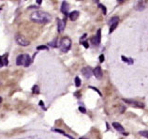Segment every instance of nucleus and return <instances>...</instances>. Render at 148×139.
Returning <instances> with one entry per match:
<instances>
[{"label": "nucleus", "mask_w": 148, "mask_h": 139, "mask_svg": "<svg viewBox=\"0 0 148 139\" xmlns=\"http://www.w3.org/2000/svg\"><path fill=\"white\" fill-rule=\"evenodd\" d=\"M118 23H119V17H112L111 20H110V33H112L114 30L117 28L118 25Z\"/></svg>", "instance_id": "nucleus-6"}, {"label": "nucleus", "mask_w": 148, "mask_h": 139, "mask_svg": "<svg viewBox=\"0 0 148 139\" xmlns=\"http://www.w3.org/2000/svg\"><path fill=\"white\" fill-rule=\"evenodd\" d=\"M79 110H80L81 112H83V113H86V110H85L84 108V107H82V106L79 107Z\"/></svg>", "instance_id": "nucleus-25"}, {"label": "nucleus", "mask_w": 148, "mask_h": 139, "mask_svg": "<svg viewBox=\"0 0 148 139\" xmlns=\"http://www.w3.org/2000/svg\"><path fill=\"white\" fill-rule=\"evenodd\" d=\"M122 59H123L124 62H126V63L130 64V65H131V64H133V63H134V60L132 59V58H127V57L124 56H122Z\"/></svg>", "instance_id": "nucleus-15"}, {"label": "nucleus", "mask_w": 148, "mask_h": 139, "mask_svg": "<svg viewBox=\"0 0 148 139\" xmlns=\"http://www.w3.org/2000/svg\"><path fill=\"white\" fill-rule=\"evenodd\" d=\"M123 102L127 103V104H130V106L133 107H138V108H143L145 105H143V103H140L137 101H133V100H127V99H123Z\"/></svg>", "instance_id": "nucleus-5"}, {"label": "nucleus", "mask_w": 148, "mask_h": 139, "mask_svg": "<svg viewBox=\"0 0 148 139\" xmlns=\"http://www.w3.org/2000/svg\"><path fill=\"white\" fill-rule=\"evenodd\" d=\"M65 136H67V137H69V139H74V138H72L71 136H69V134H65Z\"/></svg>", "instance_id": "nucleus-27"}, {"label": "nucleus", "mask_w": 148, "mask_h": 139, "mask_svg": "<svg viewBox=\"0 0 148 139\" xmlns=\"http://www.w3.org/2000/svg\"><path fill=\"white\" fill-rule=\"evenodd\" d=\"M56 41H57V40L56 39V40H53V41L49 42V45H50V46H52V47H56V46H57V44H56Z\"/></svg>", "instance_id": "nucleus-19"}, {"label": "nucleus", "mask_w": 148, "mask_h": 139, "mask_svg": "<svg viewBox=\"0 0 148 139\" xmlns=\"http://www.w3.org/2000/svg\"><path fill=\"white\" fill-rule=\"evenodd\" d=\"M99 8H101V10H102V11H103V13H104V14H106V13H107V10H106V7H105V6H103L102 4H99Z\"/></svg>", "instance_id": "nucleus-20"}, {"label": "nucleus", "mask_w": 148, "mask_h": 139, "mask_svg": "<svg viewBox=\"0 0 148 139\" xmlns=\"http://www.w3.org/2000/svg\"><path fill=\"white\" fill-rule=\"evenodd\" d=\"M80 139H88V138H85V137H81Z\"/></svg>", "instance_id": "nucleus-29"}, {"label": "nucleus", "mask_w": 148, "mask_h": 139, "mask_svg": "<svg viewBox=\"0 0 148 139\" xmlns=\"http://www.w3.org/2000/svg\"><path fill=\"white\" fill-rule=\"evenodd\" d=\"M32 92H33L34 94H38V93H40V87H38V85H35V86L33 87Z\"/></svg>", "instance_id": "nucleus-16"}, {"label": "nucleus", "mask_w": 148, "mask_h": 139, "mask_svg": "<svg viewBox=\"0 0 148 139\" xmlns=\"http://www.w3.org/2000/svg\"><path fill=\"white\" fill-rule=\"evenodd\" d=\"M139 134L143 137L148 138V131H141V132H139Z\"/></svg>", "instance_id": "nucleus-17"}, {"label": "nucleus", "mask_w": 148, "mask_h": 139, "mask_svg": "<svg viewBox=\"0 0 148 139\" xmlns=\"http://www.w3.org/2000/svg\"><path fill=\"white\" fill-rule=\"evenodd\" d=\"M32 62V59L29 55L27 54H24V55H20L17 56L16 58V65L17 66H24V67H28Z\"/></svg>", "instance_id": "nucleus-2"}, {"label": "nucleus", "mask_w": 148, "mask_h": 139, "mask_svg": "<svg viewBox=\"0 0 148 139\" xmlns=\"http://www.w3.org/2000/svg\"><path fill=\"white\" fill-rule=\"evenodd\" d=\"M79 15H80L79 11L74 10V11H72V12L69 13V19H71V21H76L78 19V17H79Z\"/></svg>", "instance_id": "nucleus-12"}, {"label": "nucleus", "mask_w": 148, "mask_h": 139, "mask_svg": "<svg viewBox=\"0 0 148 139\" xmlns=\"http://www.w3.org/2000/svg\"><path fill=\"white\" fill-rule=\"evenodd\" d=\"M75 86L77 87H81V80H80V78L78 76L75 77Z\"/></svg>", "instance_id": "nucleus-18"}, {"label": "nucleus", "mask_w": 148, "mask_h": 139, "mask_svg": "<svg viewBox=\"0 0 148 139\" xmlns=\"http://www.w3.org/2000/svg\"><path fill=\"white\" fill-rule=\"evenodd\" d=\"M40 105L41 107H43V106H44V103H43V102H41V101H40Z\"/></svg>", "instance_id": "nucleus-26"}, {"label": "nucleus", "mask_w": 148, "mask_h": 139, "mask_svg": "<svg viewBox=\"0 0 148 139\" xmlns=\"http://www.w3.org/2000/svg\"><path fill=\"white\" fill-rule=\"evenodd\" d=\"M81 72H82V73H83V75L85 77V78H87V79L88 78H91V76L94 75V74H93V71L89 67H84V68H83Z\"/></svg>", "instance_id": "nucleus-7"}, {"label": "nucleus", "mask_w": 148, "mask_h": 139, "mask_svg": "<svg viewBox=\"0 0 148 139\" xmlns=\"http://www.w3.org/2000/svg\"><path fill=\"white\" fill-rule=\"evenodd\" d=\"M66 26V21L65 20H61V19H58L57 20V30L59 33H62L64 31Z\"/></svg>", "instance_id": "nucleus-8"}, {"label": "nucleus", "mask_w": 148, "mask_h": 139, "mask_svg": "<svg viewBox=\"0 0 148 139\" xmlns=\"http://www.w3.org/2000/svg\"><path fill=\"white\" fill-rule=\"evenodd\" d=\"M71 47V40L68 37L63 38L59 42V49L62 53H67Z\"/></svg>", "instance_id": "nucleus-3"}, {"label": "nucleus", "mask_w": 148, "mask_h": 139, "mask_svg": "<svg viewBox=\"0 0 148 139\" xmlns=\"http://www.w3.org/2000/svg\"><path fill=\"white\" fill-rule=\"evenodd\" d=\"M53 131H54V132H57V133H63L64 134V136H65V133L63 132V131H61V130H58V129H53Z\"/></svg>", "instance_id": "nucleus-23"}, {"label": "nucleus", "mask_w": 148, "mask_h": 139, "mask_svg": "<svg viewBox=\"0 0 148 139\" xmlns=\"http://www.w3.org/2000/svg\"><path fill=\"white\" fill-rule=\"evenodd\" d=\"M93 74H94V76L97 79H101L102 78V70H101L99 66L96 67L94 69V71H93Z\"/></svg>", "instance_id": "nucleus-9"}, {"label": "nucleus", "mask_w": 148, "mask_h": 139, "mask_svg": "<svg viewBox=\"0 0 148 139\" xmlns=\"http://www.w3.org/2000/svg\"><path fill=\"white\" fill-rule=\"evenodd\" d=\"M68 10H69V4L66 1H64L62 3V6H61V11L64 14H68Z\"/></svg>", "instance_id": "nucleus-14"}, {"label": "nucleus", "mask_w": 148, "mask_h": 139, "mask_svg": "<svg viewBox=\"0 0 148 139\" xmlns=\"http://www.w3.org/2000/svg\"><path fill=\"white\" fill-rule=\"evenodd\" d=\"M82 43H83V45L84 46L85 48H88V47H89V45H88V43H87V41H84V42H82Z\"/></svg>", "instance_id": "nucleus-24"}, {"label": "nucleus", "mask_w": 148, "mask_h": 139, "mask_svg": "<svg viewBox=\"0 0 148 139\" xmlns=\"http://www.w3.org/2000/svg\"><path fill=\"white\" fill-rule=\"evenodd\" d=\"M2 103V98L0 97V103Z\"/></svg>", "instance_id": "nucleus-28"}, {"label": "nucleus", "mask_w": 148, "mask_h": 139, "mask_svg": "<svg viewBox=\"0 0 148 139\" xmlns=\"http://www.w3.org/2000/svg\"><path fill=\"white\" fill-rule=\"evenodd\" d=\"M38 50H48V47L45 45H42V46H38Z\"/></svg>", "instance_id": "nucleus-21"}, {"label": "nucleus", "mask_w": 148, "mask_h": 139, "mask_svg": "<svg viewBox=\"0 0 148 139\" xmlns=\"http://www.w3.org/2000/svg\"><path fill=\"white\" fill-rule=\"evenodd\" d=\"M30 19L34 23L44 25L52 20V17H51V15L48 12H45V11H42V10H37L31 14Z\"/></svg>", "instance_id": "nucleus-1"}, {"label": "nucleus", "mask_w": 148, "mask_h": 139, "mask_svg": "<svg viewBox=\"0 0 148 139\" xmlns=\"http://www.w3.org/2000/svg\"><path fill=\"white\" fill-rule=\"evenodd\" d=\"M100 41H101V29H98L96 37L93 39V43L95 45H99L100 43Z\"/></svg>", "instance_id": "nucleus-11"}, {"label": "nucleus", "mask_w": 148, "mask_h": 139, "mask_svg": "<svg viewBox=\"0 0 148 139\" xmlns=\"http://www.w3.org/2000/svg\"><path fill=\"white\" fill-rule=\"evenodd\" d=\"M112 126H114V128L116 130V131H118V132H120V133H123L124 132V127L120 124V123H118V122H114L112 123Z\"/></svg>", "instance_id": "nucleus-13"}, {"label": "nucleus", "mask_w": 148, "mask_h": 139, "mask_svg": "<svg viewBox=\"0 0 148 139\" xmlns=\"http://www.w3.org/2000/svg\"><path fill=\"white\" fill-rule=\"evenodd\" d=\"M104 59H105V57H104V55H100V56H99V61H100L101 63L103 62V61H104Z\"/></svg>", "instance_id": "nucleus-22"}, {"label": "nucleus", "mask_w": 148, "mask_h": 139, "mask_svg": "<svg viewBox=\"0 0 148 139\" xmlns=\"http://www.w3.org/2000/svg\"><path fill=\"white\" fill-rule=\"evenodd\" d=\"M8 56H9L8 54H6V55H4V56H0V68H2L4 66H7L8 65V63H9Z\"/></svg>", "instance_id": "nucleus-10"}, {"label": "nucleus", "mask_w": 148, "mask_h": 139, "mask_svg": "<svg viewBox=\"0 0 148 139\" xmlns=\"http://www.w3.org/2000/svg\"><path fill=\"white\" fill-rule=\"evenodd\" d=\"M15 41H16V42L21 46H24V47H25V46H28L29 45V41L27 40V39L23 36V35L21 34H17L16 36H15Z\"/></svg>", "instance_id": "nucleus-4"}]
</instances>
